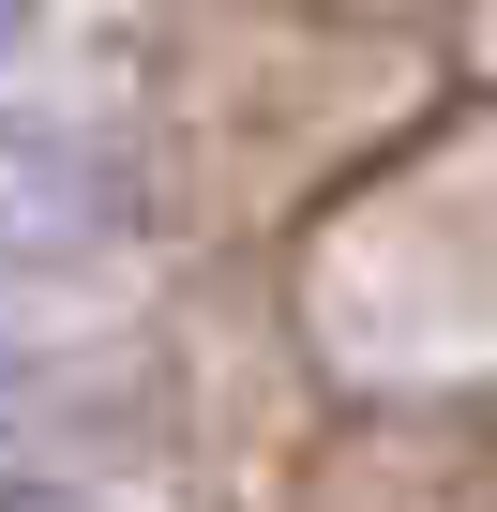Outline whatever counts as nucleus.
Returning a JSON list of instances; mask_svg holds the SVG:
<instances>
[{
	"mask_svg": "<svg viewBox=\"0 0 497 512\" xmlns=\"http://www.w3.org/2000/svg\"><path fill=\"white\" fill-rule=\"evenodd\" d=\"M121 226V166L61 121H0V256H91Z\"/></svg>",
	"mask_w": 497,
	"mask_h": 512,
	"instance_id": "1",
	"label": "nucleus"
},
{
	"mask_svg": "<svg viewBox=\"0 0 497 512\" xmlns=\"http://www.w3.org/2000/svg\"><path fill=\"white\" fill-rule=\"evenodd\" d=\"M16 31H31V0H0V46H16Z\"/></svg>",
	"mask_w": 497,
	"mask_h": 512,
	"instance_id": "2",
	"label": "nucleus"
}]
</instances>
